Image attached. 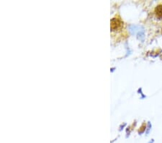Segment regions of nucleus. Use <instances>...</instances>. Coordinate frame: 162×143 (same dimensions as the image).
Segmentation results:
<instances>
[{
  "mask_svg": "<svg viewBox=\"0 0 162 143\" xmlns=\"http://www.w3.org/2000/svg\"><path fill=\"white\" fill-rule=\"evenodd\" d=\"M111 36L112 39L117 37V40H118V36L122 33L124 29V22L119 16H115L110 21Z\"/></svg>",
  "mask_w": 162,
  "mask_h": 143,
  "instance_id": "nucleus-1",
  "label": "nucleus"
},
{
  "mask_svg": "<svg viewBox=\"0 0 162 143\" xmlns=\"http://www.w3.org/2000/svg\"><path fill=\"white\" fill-rule=\"evenodd\" d=\"M155 16L157 19H162V5H159L154 9Z\"/></svg>",
  "mask_w": 162,
  "mask_h": 143,
  "instance_id": "nucleus-2",
  "label": "nucleus"
}]
</instances>
